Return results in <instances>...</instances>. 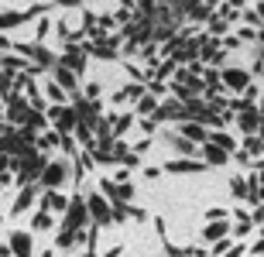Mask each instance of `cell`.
<instances>
[{
  "label": "cell",
  "instance_id": "cell-1",
  "mask_svg": "<svg viewBox=\"0 0 264 257\" xmlns=\"http://www.w3.org/2000/svg\"><path fill=\"white\" fill-rule=\"evenodd\" d=\"M86 223H90V209H86L82 196H72V199H69V209H65V220H62V226H65L69 233H79V230H86Z\"/></svg>",
  "mask_w": 264,
  "mask_h": 257
},
{
  "label": "cell",
  "instance_id": "cell-2",
  "mask_svg": "<svg viewBox=\"0 0 264 257\" xmlns=\"http://www.w3.org/2000/svg\"><path fill=\"white\" fill-rule=\"evenodd\" d=\"M233 110H240V113H237V120H240V131H244V134L254 137V131H261V113H257V106H251V103L240 100Z\"/></svg>",
  "mask_w": 264,
  "mask_h": 257
},
{
  "label": "cell",
  "instance_id": "cell-3",
  "mask_svg": "<svg viewBox=\"0 0 264 257\" xmlns=\"http://www.w3.org/2000/svg\"><path fill=\"white\" fill-rule=\"evenodd\" d=\"M65 179H69V161H48L45 172H41V185H45V189H55V185H62Z\"/></svg>",
  "mask_w": 264,
  "mask_h": 257
},
{
  "label": "cell",
  "instance_id": "cell-4",
  "mask_svg": "<svg viewBox=\"0 0 264 257\" xmlns=\"http://www.w3.org/2000/svg\"><path fill=\"white\" fill-rule=\"evenodd\" d=\"M31 103H28V96H11V106H7V120L14 123H28L31 120Z\"/></svg>",
  "mask_w": 264,
  "mask_h": 257
},
{
  "label": "cell",
  "instance_id": "cell-5",
  "mask_svg": "<svg viewBox=\"0 0 264 257\" xmlns=\"http://www.w3.org/2000/svg\"><path fill=\"white\" fill-rule=\"evenodd\" d=\"M11 254L14 257H31L35 254V240H31L28 230H14L11 233Z\"/></svg>",
  "mask_w": 264,
  "mask_h": 257
},
{
  "label": "cell",
  "instance_id": "cell-6",
  "mask_svg": "<svg viewBox=\"0 0 264 257\" xmlns=\"http://www.w3.org/2000/svg\"><path fill=\"white\" fill-rule=\"evenodd\" d=\"M48 117L58 123V127H55L58 134H69L72 127H76V110H69V106H52V110H48Z\"/></svg>",
  "mask_w": 264,
  "mask_h": 257
},
{
  "label": "cell",
  "instance_id": "cell-7",
  "mask_svg": "<svg viewBox=\"0 0 264 257\" xmlns=\"http://www.w3.org/2000/svg\"><path fill=\"white\" fill-rule=\"evenodd\" d=\"M86 209H90V216L96 223H110V206H106V199L100 192H93L90 199H86Z\"/></svg>",
  "mask_w": 264,
  "mask_h": 257
},
{
  "label": "cell",
  "instance_id": "cell-8",
  "mask_svg": "<svg viewBox=\"0 0 264 257\" xmlns=\"http://www.w3.org/2000/svg\"><path fill=\"white\" fill-rule=\"evenodd\" d=\"M14 48H17V52H24L28 58H35L38 66H52V69H55V58H52V52H48V48H41V45H14Z\"/></svg>",
  "mask_w": 264,
  "mask_h": 257
},
{
  "label": "cell",
  "instance_id": "cell-9",
  "mask_svg": "<svg viewBox=\"0 0 264 257\" xmlns=\"http://www.w3.org/2000/svg\"><path fill=\"white\" fill-rule=\"evenodd\" d=\"M219 79L227 82L230 90H240V93L247 90V86H251V72H244V69H227V72H223Z\"/></svg>",
  "mask_w": 264,
  "mask_h": 257
},
{
  "label": "cell",
  "instance_id": "cell-10",
  "mask_svg": "<svg viewBox=\"0 0 264 257\" xmlns=\"http://www.w3.org/2000/svg\"><path fill=\"white\" fill-rule=\"evenodd\" d=\"M165 172H175V175H185V172H206V161H192V158H175L165 165Z\"/></svg>",
  "mask_w": 264,
  "mask_h": 257
},
{
  "label": "cell",
  "instance_id": "cell-11",
  "mask_svg": "<svg viewBox=\"0 0 264 257\" xmlns=\"http://www.w3.org/2000/svg\"><path fill=\"white\" fill-rule=\"evenodd\" d=\"M52 209H55V212H65V209H69V199H65L62 192H52V189H48L45 196H41V212H52Z\"/></svg>",
  "mask_w": 264,
  "mask_h": 257
},
{
  "label": "cell",
  "instance_id": "cell-12",
  "mask_svg": "<svg viewBox=\"0 0 264 257\" xmlns=\"http://www.w3.org/2000/svg\"><path fill=\"white\" fill-rule=\"evenodd\" d=\"M58 66H65L69 69V72H82V69H86V55H82L79 48H65V58H62V62H58Z\"/></svg>",
  "mask_w": 264,
  "mask_h": 257
},
{
  "label": "cell",
  "instance_id": "cell-13",
  "mask_svg": "<svg viewBox=\"0 0 264 257\" xmlns=\"http://www.w3.org/2000/svg\"><path fill=\"white\" fill-rule=\"evenodd\" d=\"M179 137L192 141V144H206V141H209V134L203 131V123H185V127H182V134H179Z\"/></svg>",
  "mask_w": 264,
  "mask_h": 257
},
{
  "label": "cell",
  "instance_id": "cell-14",
  "mask_svg": "<svg viewBox=\"0 0 264 257\" xmlns=\"http://www.w3.org/2000/svg\"><path fill=\"white\" fill-rule=\"evenodd\" d=\"M35 185H24V189H21V196H17V202H14V216H17V212H24V209H28V206H35V199H38V196H35Z\"/></svg>",
  "mask_w": 264,
  "mask_h": 257
},
{
  "label": "cell",
  "instance_id": "cell-15",
  "mask_svg": "<svg viewBox=\"0 0 264 257\" xmlns=\"http://www.w3.org/2000/svg\"><path fill=\"white\" fill-rule=\"evenodd\" d=\"M203 158H206V168H209V165H227V161H230L227 151H219V147L209 144V141H206V147H203Z\"/></svg>",
  "mask_w": 264,
  "mask_h": 257
},
{
  "label": "cell",
  "instance_id": "cell-16",
  "mask_svg": "<svg viewBox=\"0 0 264 257\" xmlns=\"http://www.w3.org/2000/svg\"><path fill=\"white\" fill-rule=\"evenodd\" d=\"M55 79H58L62 90H72V93H76V86H79V82H76V72H69L65 66H55Z\"/></svg>",
  "mask_w": 264,
  "mask_h": 257
},
{
  "label": "cell",
  "instance_id": "cell-17",
  "mask_svg": "<svg viewBox=\"0 0 264 257\" xmlns=\"http://www.w3.org/2000/svg\"><path fill=\"white\" fill-rule=\"evenodd\" d=\"M155 110H158V100L144 93V96H141V100H138V106H134V110H130V113H134V117H148V113H155Z\"/></svg>",
  "mask_w": 264,
  "mask_h": 257
},
{
  "label": "cell",
  "instance_id": "cell-18",
  "mask_svg": "<svg viewBox=\"0 0 264 257\" xmlns=\"http://www.w3.org/2000/svg\"><path fill=\"white\" fill-rule=\"evenodd\" d=\"M209 144H216L219 151H227V155H230V151H237V141H233L230 134H223V131H216V134H209Z\"/></svg>",
  "mask_w": 264,
  "mask_h": 257
},
{
  "label": "cell",
  "instance_id": "cell-19",
  "mask_svg": "<svg viewBox=\"0 0 264 257\" xmlns=\"http://www.w3.org/2000/svg\"><path fill=\"white\" fill-rule=\"evenodd\" d=\"M227 230H230L227 220H216V223H209V226H206V240H213V244H216V240L227 233Z\"/></svg>",
  "mask_w": 264,
  "mask_h": 257
},
{
  "label": "cell",
  "instance_id": "cell-20",
  "mask_svg": "<svg viewBox=\"0 0 264 257\" xmlns=\"http://www.w3.org/2000/svg\"><path fill=\"white\" fill-rule=\"evenodd\" d=\"M230 189H233L237 199H247V182H244L240 175H233V179H230Z\"/></svg>",
  "mask_w": 264,
  "mask_h": 257
},
{
  "label": "cell",
  "instance_id": "cell-21",
  "mask_svg": "<svg viewBox=\"0 0 264 257\" xmlns=\"http://www.w3.org/2000/svg\"><path fill=\"white\" fill-rule=\"evenodd\" d=\"M31 226H35V230H52V212H35Z\"/></svg>",
  "mask_w": 264,
  "mask_h": 257
},
{
  "label": "cell",
  "instance_id": "cell-22",
  "mask_svg": "<svg viewBox=\"0 0 264 257\" xmlns=\"http://www.w3.org/2000/svg\"><path fill=\"white\" fill-rule=\"evenodd\" d=\"M227 28H230V24L223 21V17H209V34H219V38H223V34H227Z\"/></svg>",
  "mask_w": 264,
  "mask_h": 257
},
{
  "label": "cell",
  "instance_id": "cell-23",
  "mask_svg": "<svg viewBox=\"0 0 264 257\" xmlns=\"http://www.w3.org/2000/svg\"><path fill=\"white\" fill-rule=\"evenodd\" d=\"M230 247H233V244H230V240H216V244L209 247V257H219V254H227Z\"/></svg>",
  "mask_w": 264,
  "mask_h": 257
},
{
  "label": "cell",
  "instance_id": "cell-24",
  "mask_svg": "<svg viewBox=\"0 0 264 257\" xmlns=\"http://www.w3.org/2000/svg\"><path fill=\"white\" fill-rule=\"evenodd\" d=\"M130 123H134V113H127V117H120V120H117V137H124V131L130 127Z\"/></svg>",
  "mask_w": 264,
  "mask_h": 257
},
{
  "label": "cell",
  "instance_id": "cell-25",
  "mask_svg": "<svg viewBox=\"0 0 264 257\" xmlns=\"http://www.w3.org/2000/svg\"><path fill=\"white\" fill-rule=\"evenodd\" d=\"M48 96H52L55 103H62V100H65V93H62V86H55V82H48Z\"/></svg>",
  "mask_w": 264,
  "mask_h": 257
},
{
  "label": "cell",
  "instance_id": "cell-26",
  "mask_svg": "<svg viewBox=\"0 0 264 257\" xmlns=\"http://www.w3.org/2000/svg\"><path fill=\"white\" fill-rule=\"evenodd\" d=\"M0 96H11V76L0 72Z\"/></svg>",
  "mask_w": 264,
  "mask_h": 257
},
{
  "label": "cell",
  "instance_id": "cell-27",
  "mask_svg": "<svg viewBox=\"0 0 264 257\" xmlns=\"http://www.w3.org/2000/svg\"><path fill=\"white\" fill-rule=\"evenodd\" d=\"M247 151H251V155L264 151V141H257V137H247Z\"/></svg>",
  "mask_w": 264,
  "mask_h": 257
},
{
  "label": "cell",
  "instance_id": "cell-28",
  "mask_svg": "<svg viewBox=\"0 0 264 257\" xmlns=\"http://www.w3.org/2000/svg\"><path fill=\"white\" fill-rule=\"evenodd\" d=\"M151 144H155V141H151V137H144V141H138V144H134V155H144V151H148Z\"/></svg>",
  "mask_w": 264,
  "mask_h": 257
},
{
  "label": "cell",
  "instance_id": "cell-29",
  "mask_svg": "<svg viewBox=\"0 0 264 257\" xmlns=\"http://www.w3.org/2000/svg\"><path fill=\"white\" fill-rule=\"evenodd\" d=\"M237 38H240V41H254V38H257V31H251V28H240V34H237Z\"/></svg>",
  "mask_w": 264,
  "mask_h": 257
},
{
  "label": "cell",
  "instance_id": "cell-30",
  "mask_svg": "<svg viewBox=\"0 0 264 257\" xmlns=\"http://www.w3.org/2000/svg\"><path fill=\"white\" fill-rule=\"evenodd\" d=\"M86 96L96 103V96H100V86H96V82H90V86H86Z\"/></svg>",
  "mask_w": 264,
  "mask_h": 257
},
{
  "label": "cell",
  "instance_id": "cell-31",
  "mask_svg": "<svg viewBox=\"0 0 264 257\" xmlns=\"http://www.w3.org/2000/svg\"><path fill=\"white\" fill-rule=\"evenodd\" d=\"M227 257H244V244H233V247L227 250Z\"/></svg>",
  "mask_w": 264,
  "mask_h": 257
},
{
  "label": "cell",
  "instance_id": "cell-32",
  "mask_svg": "<svg viewBox=\"0 0 264 257\" xmlns=\"http://www.w3.org/2000/svg\"><path fill=\"white\" fill-rule=\"evenodd\" d=\"M124 165H127V168H138L141 161H138V155H127V158H124Z\"/></svg>",
  "mask_w": 264,
  "mask_h": 257
},
{
  "label": "cell",
  "instance_id": "cell-33",
  "mask_svg": "<svg viewBox=\"0 0 264 257\" xmlns=\"http://www.w3.org/2000/svg\"><path fill=\"white\" fill-rule=\"evenodd\" d=\"M244 21H247V24H261V21H257V14H254V11H244Z\"/></svg>",
  "mask_w": 264,
  "mask_h": 257
},
{
  "label": "cell",
  "instance_id": "cell-34",
  "mask_svg": "<svg viewBox=\"0 0 264 257\" xmlns=\"http://www.w3.org/2000/svg\"><path fill=\"white\" fill-rule=\"evenodd\" d=\"M251 250H254V254H257V257L264 254V237H261V240H257V244H254V247H251Z\"/></svg>",
  "mask_w": 264,
  "mask_h": 257
},
{
  "label": "cell",
  "instance_id": "cell-35",
  "mask_svg": "<svg viewBox=\"0 0 264 257\" xmlns=\"http://www.w3.org/2000/svg\"><path fill=\"white\" fill-rule=\"evenodd\" d=\"M257 113H261V120H264V96H261V106H257Z\"/></svg>",
  "mask_w": 264,
  "mask_h": 257
},
{
  "label": "cell",
  "instance_id": "cell-36",
  "mask_svg": "<svg viewBox=\"0 0 264 257\" xmlns=\"http://www.w3.org/2000/svg\"><path fill=\"white\" fill-rule=\"evenodd\" d=\"M41 257H58V254H55V250H45V254H41Z\"/></svg>",
  "mask_w": 264,
  "mask_h": 257
},
{
  "label": "cell",
  "instance_id": "cell-37",
  "mask_svg": "<svg viewBox=\"0 0 264 257\" xmlns=\"http://www.w3.org/2000/svg\"><path fill=\"white\" fill-rule=\"evenodd\" d=\"M0 117H4V110H0Z\"/></svg>",
  "mask_w": 264,
  "mask_h": 257
}]
</instances>
